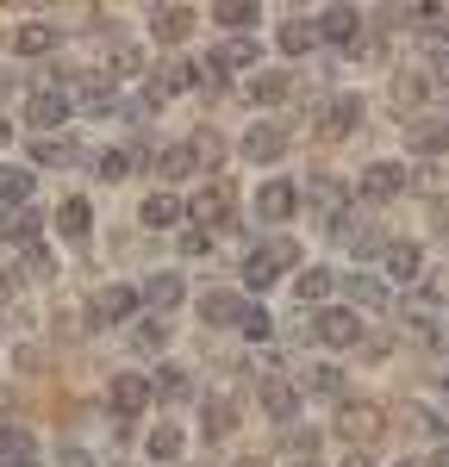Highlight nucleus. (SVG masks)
<instances>
[{
  "instance_id": "obj_1",
  "label": "nucleus",
  "mask_w": 449,
  "mask_h": 467,
  "mask_svg": "<svg viewBox=\"0 0 449 467\" xmlns=\"http://www.w3.org/2000/svg\"><path fill=\"white\" fill-rule=\"evenodd\" d=\"M306 337L325 343V349H356V343H362V318H356L350 306H325L318 318L306 324Z\"/></svg>"
},
{
  "instance_id": "obj_2",
  "label": "nucleus",
  "mask_w": 449,
  "mask_h": 467,
  "mask_svg": "<svg viewBox=\"0 0 449 467\" xmlns=\"http://www.w3.org/2000/svg\"><path fill=\"white\" fill-rule=\"evenodd\" d=\"M356 193H362L369 206H387V200H400V193H406V169H400V162H369L362 181H356Z\"/></svg>"
},
{
  "instance_id": "obj_3",
  "label": "nucleus",
  "mask_w": 449,
  "mask_h": 467,
  "mask_svg": "<svg viewBox=\"0 0 449 467\" xmlns=\"http://www.w3.org/2000/svg\"><path fill=\"white\" fill-rule=\"evenodd\" d=\"M150 399H156V380H144V374H112L107 387V405L119 411V418H138Z\"/></svg>"
},
{
  "instance_id": "obj_4",
  "label": "nucleus",
  "mask_w": 449,
  "mask_h": 467,
  "mask_svg": "<svg viewBox=\"0 0 449 467\" xmlns=\"http://www.w3.org/2000/svg\"><path fill=\"white\" fill-rule=\"evenodd\" d=\"M337 436H350L356 449H369L374 436H381V411H374V405H362V399L337 405Z\"/></svg>"
},
{
  "instance_id": "obj_5",
  "label": "nucleus",
  "mask_w": 449,
  "mask_h": 467,
  "mask_svg": "<svg viewBox=\"0 0 449 467\" xmlns=\"http://www.w3.org/2000/svg\"><path fill=\"white\" fill-rule=\"evenodd\" d=\"M144 299H138V287H100L94 299H88V324H119V318H131Z\"/></svg>"
},
{
  "instance_id": "obj_6",
  "label": "nucleus",
  "mask_w": 449,
  "mask_h": 467,
  "mask_svg": "<svg viewBox=\"0 0 449 467\" xmlns=\"http://www.w3.org/2000/svg\"><path fill=\"white\" fill-rule=\"evenodd\" d=\"M231 200H237L231 181H213V187H200V193L187 200V218H193V224H224V218H231Z\"/></svg>"
},
{
  "instance_id": "obj_7",
  "label": "nucleus",
  "mask_w": 449,
  "mask_h": 467,
  "mask_svg": "<svg viewBox=\"0 0 449 467\" xmlns=\"http://www.w3.org/2000/svg\"><path fill=\"white\" fill-rule=\"evenodd\" d=\"M32 125H37V138H57V125H63V119H69V94H63V88H37L32 94Z\"/></svg>"
},
{
  "instance_id": "obj_8",
  "label": "nucleus",
  "mask_w": 449,
  "mask_h": 467,
  "mask_svg": "<svg viewBox=\"0 0 449 467\" xmlns=\"http://www.w3.org/2000/svg\"><path fill=\"white\" fill-rule=\"evenodd\" d=\"M306 200L318 206V224H325V231H343V224H350V193H343L337 181H312Z\"/></svg>"
},
{
  "instance_id": "obj_9",
  "label": "nucleus",
  "mask_w": 449,
  "mask_h": 467,
  "mask_svg": "<svg viewBox=\"0 0 449 467\" xmlns=\"http://www.w3.org/2000/svg\"><path fill=\"white\" fill-rule=\"evenodd\" d=\"M299 200H306V193H299L294 181H268V187L256 193V213L281 224V218H294V213H299Z\"/></svg>"
},
{
  "instance_id": "obj_10",
  "label": "nucleus",
  "mask_w": 449,
  "mask_h": 467,
  "mask_svg": "<svg viewBox=\"0 0 449 467\" xmlns=\"http://www.w3.org/2000/svg\"><path fill=\"white\" fill-rule=\"evenodd\" d=\"M32 162H37V169H75V162H88V150L75 144V138H37Z\"/></svg>"
},
{
  "instance_id": "obj_11",
  "label": "nucleus",
  "mask_w": 449,
  "mask_h": 467,
  "mask_svg": "<svg viewBox=\"0 0 449 467\" xmlns=\"http://www.w3.org/2000/svg\"><path fill=\"white\" fill-rule=\"evenodd\" d=\"M262 411H268L275 424H287V431H294L299 393H294V387H287V380H281V374H268V380H262Z\"/></svg>"
},
{
  "instance_id": "obj_12",
  "label": "nucleus",
  "mask_w": 449,
  "mask_h": 467,
  "mask_svg": "<svg viewBox=\"0 0 449 467\" xmlns=\"http://www.w3.org/2000/svg\"><path fill=\"white\" fill-rule=\"evenodd\" d=\"M281 150H287V131H281V125H256V131H244V156H250V162H275Z\"/></svg>"
},
{
  "instance_id": "obj_13",
  "label": "nucleus",
  "mask_w": 449,
  "mask_h": 467,
  "mask_svg": "<svg viewBox=\"0 0 449 467\" xmlns=\"http://www.w3.org/2000/svg\"><path fill=\"white\" fill-rule=\"evenodd\" d=\"M406 144L418 150V156H444V150H449V125H437V119H412Z\"/></svg>"
},
{
  "instance_id": "obj_14",
  "label": "nucleus",
  "mask_w": 449,
  "mask_h": 467,
  "mask_svg": "<svg viewBox=\"0 0 449 467\" xmlns=\"http://www.w3.org/2000/svg\"><path fill=\"white\" fill-rule=\"evenodd\" d=\"M318 32H325V44H356V32H362V13H356V6H331V13L318 19Z\"/></svg>"
},
{
  "instance_id": "obj_15",
  "label": "nucleus",
  "mask_w": 449,
  "mask_h": 467,
  "mask_svg": "<svg viewBox=\"0 0 449 467\" xmlns=\"http://www.w3.org/2000/svg\"><path fill=\"white\" fill-rule=\"evenodd\" d=\"M32 200V169H19V162H0V206H26Z\"/></svg>"
},
{
  "instance_id": "obj_16",
  "label": "nucleus",
  "mask_w": 449,
  "mask_h": 467,
  "mask_svg": "<svg viewBox=\"0 0 449 467\" xmlns=\"http://www.w3.org/2000/svg\"><path fill=\"white\" fill-rule=\"evenodd\" d=\"M318 37H325V32H318V19H287V26L275 32V44H281L287 57H306V50H312Z\"/></svg>"
},
{
  "instance_id": "obj_17",
  "label": "nucleus",
  "mask_w": 449,
  "mask_h": 467,
  "mask_svg": "<svg viewBox=\"0 0 449 467\" xmlns=\"http://www.w3.org/2000/svg\"><path fill=\"white\" fill-rule=\"evenodd\" d=\"M57 26H44V19H32V26H19V32H13V50H19V57H44V50H57Z\"/></svg>"
},
{
  "instance_id": "obj_18",
  "label": "nucleus",
  "mask_w": 449,
  "mask_h": 467,
  "mask_svg": "<svg viewBox=\"0 0 449 467\" xmlns=\"http://www.w3.org/2000/svg\"><path fill=\"white\" fill-rule=\"evenodd\" d=\"M362 125V100L356 94H331L325 100V131H356Z\"/></svg>"
},
{
  "instance_id": "obj_19",
  "label": "nucleus",
  "mask_w": 449,
  "mask_h": 467,
  "mask_svg": "<svg viewBox=\"0 0 449 467\" xmlns=\"http://www.w3.org/2000/svg\"><path fill=\"white\" fill-rule=\"evenodd\" d=\"M381 262H387L393 287H412V281H418V262H424V255H418V244H393V250L381 255Z\"/></svg>"
},
{
  "instance_id": "obj_20",
  "label": "nucleus",
  "mask_w": 449,
  "mask_h": 467,
  "mask_svg": "<svg viewBox=\"0 0 449 467\" xmlns=\"http://www.w3.org/2000/svg\"><path fill=\"white\" fill-rule=\"evenodd\" d=\"M182 275H150L144 287H138V299H144V306H156V312H162V306H182Z\"/></svg>"
},
{
  "instance_id": "obj_21",
  "label": "nucleus",
  "mask_w": 449,
  "mask_h": 467,
  "mask_svg": "<svg viewBox=\"0 0 449 467\" xmlns=\"http://www.w3.org/2000/svg\"><path fill=\"white\" fill-rule=\"evenodd\" d=\"M187 26H193V13H187V6H156V13H150V32L162 37V44L187 37Z\"/></svg>"
},
{
  "instance_id": "obj_22",
  "label": "nucleus",
  "mask_w": 449,
  "mask_h": 467,
  "mask_svg": "<svg viewBox=\"0 0 449 467\" xmlns=\"http://www.w3.org/2000/svg\"><path fill=\"white\" fill-rule=\"evenodd\" d=\"M182 213H187V206L175 200V193H150V200H144V213H138V218H144L150 231H169V224H175Z\"/></svg>"
},
{
  "instance_id": "obj_23",
  "label": "nucleus",
  "mask_w": 449,
  "mask_h": 467,
  "mask_svg": "<svg viewBox=\"0 0 449 467\" xmlns=\"http://www.w3.org/2000/svg\"><path fill=\"white\" fill-rule=\"evenodd\" d=\"M32 431H19V424H0V462H13V467H26L32 462Z\"/></svg>"
},
{
  "instance_id": "obj_24",
  "label": "nucleus",
  "mask_w": 449,
  "mask_h": 467,
  "mask_svg": "<svg viewBox=\"0 0 449 467\" xmlns=\"http://www.w3.org/2000/svg\"><path fill=\"white\" fill-rule=\"evenodd\" d=\"M200 318L206 324H237L244 318V299H237V293H206V299H200Z\"/></svg>"
},
{
  "instance_id": "obj_25",
  "label": "nucleus",
  "mask_w": 449,
  "mask_h": 467,
  "mask_svg": "<svg viewBox=\"0 0 449 467\" xmlns=\"http://www.w3.org/2000/svg\"><path fill=\"white\" fill-rule=\"evenodd\" d=\"M88 224H94V206H88V200H63V206H57V231H63V237H88Z\"/></svg>"
},
{
  "instance_id": "obj_26",
  "label": "nucleus",
  "mask_w": 449,
  "mask_h": 467,
  "mask_svg": "<svg viewBox=\"0 0 449 467\" xmlns=\"http://www.w3.org/2000/svg\"><path fill=\"white\" fill-rule=\"evenodd\" d=\"M343 293H350V306H387V281H374V275H343Z\"/></svg>"
},
{
  "instance_id": "obj_27",
  "label": "nucleus",
  "mask_w": 449,
  "mask_h": 467,
  "mask_svg": "<svg viewBox=\"0 0 449 467\" xmlns=\"http://www.w3.org/2000/svg\"><path fill=\"white\" fill-rule=\"evenodd\" d=\"M294 299H306V306L325 312V299H331V275H325V268H306V275L294 281Z\"/></svg>"
},
{
  "instance_id": "obj_28",
  "label": "nucleus",
  "mask_w": 449,
  "mask_h": 467,
  "mask_svg": "<svg viewBox=\"0 0 449 467\" xmlns=\"http://www.w3.org/2000/svg\"><path fill=\"white\" fill-rule=\"evenodd\" d=\"M275 268H281V255H275V250H256V255H250V262H244V287H275Z\"/></svg>"
},
{
  "instance_id": "obj_29",
  "label": "nucleus",
  "mask_w": 449,
  "mask_h": 467,
  "mask_svg": "<svg viewBox=\"0 0 449 467\" xmlns=\"http://www.w3.org/2000/svg\"><path fill=\"white\" fill-rule=\"evenodd\" d=\"M156 399H169V405L193 399V380H187V368H156Z\"/></svg>"
},
{
  "instance_id": "obj_30",
  "label": "nucleus",
  "mask_w": 449,
  "mask_h": 467,
  "mask_svg": "<svg viewBox=\"0 0 449 467\" xmlns=\"http://www.w3.org/2000/svg\"><path fill=\"white\" fill-rule=\"evenodd\" d=\"M231 424H237V405L224 393H213L206 399V436H231Z\"/></svg>"
},
{
  "instance_id": "obj_31",
  "label": "nucleus",
  "mask_w": 449,
  "mask_h": 467,
  "mask_svg": "<svg viewBox=\"0 0 449 467\" xmlns=\"http://www.w3.org/2000/svg\"><path fill=\"white\" fill-rule=\"evenodd\" d=\"M37 231H44V218H37V213H26V206H19L13 218H6V244H37Z\"/></svg>"
},
{
  "instance_id": "obj_32",
  "label": "nucleus",
  "mask_w": 449,
  "mask_h": 467,
  "mask_svg": "<svg viewBox=\"0 0 449 467\" xmlns=\"http://www.w3.org/2000/svg\"><path fill=\"white\" fill-rule=\"evenodd\" d=\"M256 63V37H231L219 50V69H250Z\"/></svg>"
},
{
  "instance_id": "obj_33",
  "label": "nucleus",
  "mask_w": 449,
  "mask_h": 467,
  "mask_svg": "<svg viewBox=\"0 0 449 467\" xmlns=\"http://www.w3.org/2000/svg\"><path fill=\"white\" fill-rule=\"evenodd\" d=\"M287 88H294L287 75H256V81H250V100H262V107H275V100H287Z\"/></svg>"
},
{
  "instance_id": "obj_34",
  "label": "nucleus",
  "mask_w": 449,
  "mask_h": 467,
  "mask_svg": "<svg viewBox=\"0 0 449 467\" xmlns=\"http://www.w3.org/2000/svg\"><path fill=\"white\" fill-rule=\"evenodd\" d=\"M213 13H219V26H231V32H244V37H250V26L262 19L256 6H237V0H224V6H213Z\"/></svg>"
},
{
  "instance_id": "obj_35",
  "label": "nucleus",
  "mask_w": 449,
  "mask_h": 467,
  "mask_svg": "<svg viewBox=\"0 0 449 467\" xmlns=\"http://www.w3.org/2000/svg\"><path fill=\"white\" fill-rule=\"evenodd\" d=\"M150 455H156V462H175V455H182V431H175V424H156V431H150Z\"/></svg>"
},
{
  "instance_id": "obj_36",
  "label": "nucleus",
  "mask_w": 449,
  "mask_h": 467,
  "mask_svg": "<svg viewBox=\"0 0 449 467\" xmlns=\"http://www.w3.org/2000/svg\"><path fill=\"white\" fill-rule=\"evenodd\" d=\"M162 343H169V330H162V324H156V318H144V324H138V330H131V349H138V356H156Z\"/></svg>"
},
{
  "instance_id": "obj_37",
  "label": "nucleus",
  "mask_w": 449,
  "mask_h": 467,
  "mask_svg": "<svg viewBox=\"0 0 449 467\" xmlns=\"http://www.w3.org/2000/svg\"><path fill=\"white\" fill-rule=\"evenodd\" d=\"M437 306H444V293H437V287H412V299H406V318H412V324H424L431 312H437Z\"/></svg>"
},
{
  "instance_id": "obj_38",
  "label": "nucleus",
  "mask_w": 449,
  "mask_h": 467,
  "mask_svg": "<svg viewBox=\"0 0 449 467\" xmlns=\"http://www.w3.org/2000/svg\"><path fill=\"white\" fill-rule=\"evenodd\" d=\"M424 94H431V75H406V81H393V100H400V107H418Z\"/></svg>"
},
{
  "instance_id": "obj_39",
  "label": "nucleus",
  "mask_w": 449,
  "mask_h": 467,
  "mask_svg": "<svg viewBox=\"0 0 449 467\" xmlns=\"http://www.w3.org/2000/svg\"><path fill=\"white\" fill-rule=\"evenodd\" d=\"M94 169H100V181H125L131 156H125V150H100V156H94Z\"/></svg>"
},
{
  "instance_id": "obj_40",
  "label": "nucleus",
  "mask_w": 449,
  "mask_h": 467,
  "mask_svg": "<svg viewBox=\"0 0 449 467\" xmlns=\"http://www.w3.org/2000/svg\"><path fill=\"white\" fill-rule=\"evenodd\" d=\"M187 169H200V162H193V150H187V144H175V150H162V175H169V181H182Z\"/></svg>"
},
{
  "instance_id": "obj_41",
  "label": "nucleus",
  "mask_w": 449,
  "mask_h": 467,
  "mask_svg": "<svg viewBox=\"0 0 449 467\" xmlns=\"http://www.w3.org/2000/svg\"><path fill=\"white\" fill-rule=\"evenodd\" d=\"M237 330H244L250 343H262V337H268V312H262V306H244V318H237Z\"/></svg>"
},
{
  "instance_id": "obj_42",
  "label": "nucleus",
  "mask_w": 449,
  "mask_h": 467,
  "mask_svg": "<svg viewBox=\"0 0 449 467\" xmlns=\"http://www.w3.org/2000/svg\"><path fill=\"white\" fill-rule=\"evenodd\" d=\"M81 107L88 112H112V88L107 81H88V88H81Z\"/></svg>"
},
{
  "instance_id": "obj_43",
  "label": "nucleus",
  "mask_w": 449,
  "mask_h": 467,
  "mask_svg": "<svg viewBox=\"0 0 449 467\" xmlns=\"http://www.w3.org/2000/svg\"><path fill=\"white\" fill-rule=\"evenodd\" d=\"M412 431H418V436H437V442H444V418H437V411H424V405H412Z\"/></svg>"
},
{
  "instance_id": "obj_44",
  "label": "nucleus",
  "mask_w": 449,
  "mask_h": 467,
  "mask_svg": "<svg viewBox=\"0 0 449 467\" xmlns=\"http://www.w3.org/2000/svg\"><path fill=\"white\" fill-rule=\"evenodd\" d=\"M312 393L337 399V393H343V374H337V368H312Z\"/></svg>"
},
{
  "instance_id": "obj_45",
  "label": "nucleus",
  "mask_w": 449,
  "mask_h": 467,
  "mask_svg": "<svg viewBox=\"0 0 449 467\" xmlns=\"http://www.w3.org/2000/svg\"><path fill=\"white\" fill-rule=\"evenodd\" d=\"M138 63H144L138 44H112V69H119V75H138Z\"/></svg>"
},
{
  "instance_id": "obj_46",
  "label": "nucleus",
  "mask_w": 449,
  "mask_h": 467,
  "mask_svg": "<svg viewBox=\"0 0 449 467\" xmlns=\"http://www.w3.org/2000/svg\"><path fill=\"white\" fill-rule=\"evenodd\" d=\"M26 275H32V281H50V275H57V262H50L44 250H26Z\"/></svg>"
},
{
  "instance_id": "obj_47",
  "label": "nucleus",
  "mask_w": 449,
  "mask_h": 467,
  "mask_svg": "<svg viewBox=\"0 0 449 467\" xmlns=\"http://www.w3.org/2000/svg\"><path fill=\"white\" fill-rule=\"evenodd\" d=\"M424 75H431V88H449V50H437V57H431V69H424Z\"/></svg>"
},
{
  "instance_id": "obj_48",
  "label": "nucleus",
  "mask_w": 449,
  "mask_h": 467,
  "mask_svg": "<svg viewBox=\"0 0 449 467\" xmlns=\"http://www.w3.org/2000/svg\"><path fill=\"white\" fill-rule=\"evenodd\" d=\"M63 467H94V462H88V449H63Z\"/></svg>"
},
{
  "instance_id": "obj_49",
  "label": "nucleus",
  "mask_w": 449,
  "mask_h": 467,
  "mask_svg": "<svg viewBox=\"0 0 449 467\" xmlns=\"http://www.w3.org/2000/svg\"><path fill=\"white\" fill-rule=\"evenodd\" d=\"M337 467H374V462H369V455H362V449H350V455H343V462H337Z\"/></svg>"
},
{
  "instance_id": "obj_50",
  "label": "nucleus",
  "mask_w": 449,
  "mask_h": 467,
  "mask_svg": "<svg viewBox=\"0 0 449 467\" xmlns=\"http://www.w3.org/2000/svg\"><path fill=\"white\" fill-rule=\"evenodd\" d=\"M431 467H449V442H437V455H431Z\"/></svg>"
},
{
  "instance_id": "obj_51",
  "label": "nucleus",
  "mask_w": 449,
  "mask_h": 467,
  "mask_svg": "<svg viewBox=\"0 0 449 467\" xmlns=\"http://www.w3.org/2000/svg\"><path fill=\"white\" fill-rule=\"evenodd\" d=\"M6 144H13V125H6V119H0V150H6Z\"/></svg>"
},
{
  "instance_id": "obj_52",
  "label": "nucleus",
  "mask_w": 449,
  "mask_h": 467,
  "mask_svg": "<svg viewBox=\"0 0 449 467\" xmlns=\"http://www.w3.org/2000/svg\"><path fill=\"white\" fill-rule=\"evenodd\" d=\"M393 467H424V462H393Z\"/></svg>"
},
{
  "instance_id": "obj_53",
  "label": "nucleus",
  "mask_w": 449,
  "mask_h": 467,
  "mask_svg": "<svg viewBox=\"0 0 449 467\" xmlns=\"http://www.w3.org/2000/svg\"><path fill=\"white\" fill-rule=\"evenodd\" d=\"M287 467H318V462H287Z\"/></svg>"
},
{
  "instance_id": "obj_54",
  "label": "nucleus",
  "mask_w": 449,
  "mask_h": 467,
  "mask_svg": "<svg viewBox=\"0 0 449 467\" xmlns=\"http://www.w3.org/2000/svg\"><path fill=\"white\" fill-rule=\"evenodd\" d=\"M244 467H262V462H244Z\"/></svg>"
},
{
  "instance_id": "obj_55",
  "label": "nucleus",
  "mask_w": 449,
  "mask_h": 467,
  "mask_svg": "<svg viewBox=\"0 0 449 467\" xmlns=\"http://www.w3.org/2000/svg\"><path fill=\"white\" fill-rule=\"evenodd\" d=\"M26 467H37V462H26Z\"/></svg>"
}]
</instances>
